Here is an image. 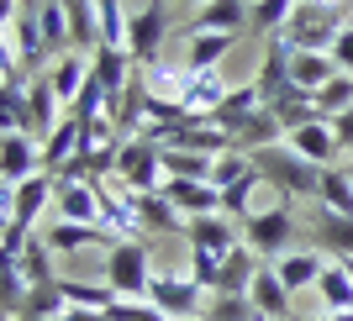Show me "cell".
<instances>
[{
  "instance_id": "42",
  "label": "cell",
  "mask_w": 353,
  "mask_h": 321,
  "mask_svg": "<svg viewBox=\"0 0 353 321\" xmlns=\"http://www.w3.org/2000/svg\"><path fill=\"white\" fill-rule=\"evenodd\" d=\"M201 316H206V321H264L248 295H211Z\"/></svg>"
},
{
  "instance_id": "46",
  "label": "cell",
  "mask_w": 353,
  "mask_h": 321,
  "mask_svg": "<svg viewBox=\"0 0 353 321\" xmlns=\"http://www.w3.org/2000/svg\"><path fill=\"white\" fill-rule=\"evenodd\" d=\"M332 59H338V69H343V74H353V27H343V32H338V43H332Z\"/></svg>"
},
{
  "instance_id": "8",
  "label": "cell",
  "mask_w": 353,
  "mask_h": 321,
  "mask_svg": "<svg viewBox=\"0 0 353 321\" xmlns=\"http://www.w3.org/2000/svg\"><path fill=\"white\" fill-rule=\"evenodd\" d=\"M32 174H43V137L6 132V137H0V185L16 190V185H27Z\"/></svg>"
},
{
  "instance_id": "47",
  "label": "cell",
  "mask_w": 353,
  "mask_h": 321,
  "mask_svg": "<svg viewBox=\"0 0 353 321\" xmlns=\"http://www.w3.org/2000/svg\"><path fill=\"white\" fill-rule=\"evenodd\" d=\"M306 6H322V11H343L348 0H306Z\"/></svg>"
},
{
  "instance_id": "52",
  "label": "cell",
  "mask_w": 353,
  "mask_h": 321,
  "mask_svg": "<svg viewBox=\"0 0 353 321\" xmlns=\"http://www.w3.org/2000/svg\"><path fill=\"white\" fill-rule=\"evenodd\" d=\"M348 6H353V0H348Z\"/></svg>"
},
{
  "instance_id": "39",
  "label": "cell",
  "mask_w": 353,
  "mask_h": 321,
  "mask_svg": "<svg viewBox=\"0 0 353 321\" xmlns=\"http://www.w3.org/2000/svg\"><path fill=\"white\" fill-rule=\"evenodd\" d=\"M63 300H69V306H90V311H111L121 295L111 290V284H90V279L63 274Z\"/></svg>"
},
{
  "instance_id": "3",
  "label": "cell",
  "mask_w": 353,
  "mask_h": 321,
  "mask_svg": "<svg viewBox=\"0 0 353 321\" xmlns=\"http://www.w3.org/2000/svg\"><path fill=\"white\" fill-rule=\"evenodd\" d=\"M243 242L264 263H280L285 253H295V200H274L264 211H253L243 221Z\"/></svg>"
},
{
  "instance_id": "6",
  "label": "cell",
  "mask_w": 353,
  "mask_h": 321,
  "mask_svg": "<svg viewBox=\"0 0 353 321\" xmlns=\"http://www.w3.org/2000/svg\"><path fill=\"white\" fill-rule=\"evenodd\" d=\"M163 37H169V11H163V0H148L127 16V53H132L137 69L163 59Z\"/></svg>"
},
{
  "instance_id": "48",
  "label": "cell",
  "mask_w": 353,
  "mask_h": 321,
  "mask_svg": "<svg viewBox=\"0 0 353 321\" xmlns=\"http://www.w3.org/2000/svg\"><path fill=\"white\" fill-rule=\"evenodd\" d=\"M179 6H195V11H201V6H211V0H179Z\"/></svg>"
},
{
  "instance_id": "5",
  "label": "cell",
  "mask_w": 353,
  "mask_h": 321,
  "mask_svg": "<svg viewBox=\"0 0 353 321\" xmlns=\"http://www.w3.org/2000/svg\"><path fill=\"white\" fill-rule=\"evenodd\" d=\"M117 179L137 195H159L163 190V147L148 137H121V158H117Z\"/></svg>"
},
{
  "instance_id": "50",
  "label": "cell",
  "mask_w": 353,
  "mask_h": 321,
  "mask_svg": "<svg viewBox=\"0 0 353 321\" xmlns=\"http://www.w3.org/2000/svg\"><path fill=\"white\" fill-rule=\"evenodd\" d=\"M280 321H295V316H280Z\"/></svg>"
},
{
  "instance_id": "4",
  "label": "cell",
  "mask_w": 353,
  "mask_h": 321,
  "mask_svg": "<svg viewBox=\"0 0 353 321\" xmlns=\"http://www.w3.org/2000/svg\"><path fill=\"white\" fill-rule=\"evenodd\" d=\"M53 200H59V174H32L27 185H16V190H6L0 185V205H6V221L11 227H21V232H37L43 227V216L53 211Z\"/></svg>"
},
{
  "instance_id": "30",
  "label": "cell",
  "mask_w": 353,
  "mask_h": 321,
  "mask_svg": "<svg viewBox=\"0 0 353 321\" xmlns=\"http://www.w3.org/2000/svg\"><path fill=\"white\" fill-rule=\"evenodd\" d=\"M232 137H237V153H248V158H253L259 147H274V143H285V127L274 121V111L264 105V111H259V116H248L243 127L232 132Z\"/></svg>"
},
{
  "instance_id": "41",
  "label": "cell",
  "mask_w": 353,
  "mask_h": 321,
  "mask_svg": "<svg viewBox=\"0 0 353 321\" xmlns=\"http://www.w3.org/2000/svg\"><path fill=\"white\" fill-rule=\"evenodd\" d=\"M311 101H316V116H327V121L343 116V111L353 105V74H338V79H327V85L316 90Z\"/></svg>"
},
{
  "instance_id": "18",
  "label": "cell",
  "mask_w": 353,
  "mask_h": 321,
  "mask_svg": "<svg viewBox=\"0 0 353 321\" xmlns=\"http://www.w3.org/2000/svg\"><path fill=\"white\" fill-rule=\"evenodd\" d=\"M311 221H316V248L332 253V258H353V216L311 200Z\"/></svg>"
},
{
  "instance_id": "31",
  "label": "cell",
  "mask_w": 353,
  "mask_h": 321,
  "mask_svg": "<svg viewBox=\"0 0 353 321\" xmlns=\"http://www.w3.org/2000/svg\"><path fill=\"white\" fill-rule=\"evenodd\" d=\"M338 59H332V53H295L290 59V85H301V90H311V95H316V90L327 85V79H338Z\"/></svg>"
},
{
  "instance_id": "23",
  "label": "cell",
  "mask_w": 353,
  "mask_h": 321,
  "mask_svg": "<svg viewBox=\"0 0 353 321\" xmlns=\"http://www.w3.org/2000/svg\"><path fill=\"white\" fill-rule=\"evenodd\" d=\"M137 227L143 232H159V237H185V216L169 195H137Z\"/></svg>"
},
{
  "instance_id": "33",
  "label": "cell",
  "mask_w": 353,
  "mask_h": 321,
  "mask_svg": "<svg viewBox=\"0 0 353 321\" xmlns=\"http://www.w3.org/2000/svg\"><path fill=\"white\" fill-rule=\"evenodd\" d=\"M316 300H322V311H332V316H343V311H353V279L343 263H327L322 279H316Z\"/></svg>"
},
{
  "instance_id": "45",
  "label": "cell",
  "mask_w": 353,
  "mask_h": 321,
  "mask_svg": "<svg viewBox=\"0 0 353 321\" xmlns=\"http://www.w3.org/2000/svg\"><path fill=\"white\" fill-rule=\"evenodd\" d=\"M332 137H338V147L353 158V105L343 111V116H332Z\"/></svg>"
},
{
  "instance_id": "9",
  "label": "cell",
  "mask_w": 353,
  "mask_h": 321,
  "mask_svg": "<svg viewBox=\"0 0 353 321\" xmlns=\"http://www.w3.org/2000/svg\"><path fill=\"white\" fill-rule=\"evenodd\" d=\"M185 242H190V248H211V253H232L237 242H243V221H232L227 211L190 216L185 221Z\"/></svg>"
},
{
  "instance_id": "36",
  "label": "cell",
  "mask_w": 353,
  "mask_h": 321,
  "mask_svg": "<svg viewBox=\"0 0 353 321\" xmlns=\"http://www.w3.org/2000/svg\"><path fill=\"white\" fill-rule=\"evenodd\" d=\"M264 185V174H259V163H253L243 179H232V185H221V211L232 221H248L253 216V190Z\"/></svg>"
},
{
  "instance_id": "2",
  "label": "cell",
  "mask_w": 353,
  "mask_h": 321,
  "mask_svg": "<svg viewBox=\"0 0 353 321\" xmlns=\"http://www.w3.org/2000/svg\"><path fill=\"white\" fill-rule=\"evenodd\" d=\"M101 284L121 295V300H148V284H153V248L143 237H121L105 248L101 263Z\"/></svg>"
},
{
  "instance_id": "25",
  "label": "cell",
  "mask_w": 353,
  "mask_h": 321,
  "mask_svg": "<svg viewBox=\"0 0 353 321\" xmlns=\"http://www.w3.org/2000/svg\"><path fill=\"white\" fill-rule=\"evenodd\" d=\"M53 211H59V221H85V227H101V195H95V179H85V185H59Z\"/></svg>"
},
{
  "instance_id": "11",
  "label": "cell",
  "mask_w": 353,
  "mask_h": 321,
  "mask_svg": "<svg viewBox=\"0 0 353 321\" xmlns=\"http://www.w3.org/2000/svg\"><path fill=\"white\" fill-rule=\"evenodd\" d=\"M237 48V37L232 32H185V69L190 74H216L221 69V59Z\"/></svg>"
},
{
  "instance_id": "16",
  "label": "cell",
  "mask_w": 353,
  "mask_h": 321,
  "mask_svg": "<svg viewBox=\"0 0 353 321\" xmlns=\"http://www.w3.org/2000/svg\"><path fill=\"white\" fill-rule=\"evenodd\" d=\"M163 195L179 205V216H211V211H221V190L211 185V179H163Z\"/></svg>"
},
{
  "instance_id": "35",
  "label": "cell",
  "mask_w": 353,
  "mask_h": 321,
  "mask_svg": "<svg viewBox=\"0 0 353 321\" xmlns=\"http://www.w3.org/2000/svg\"><path fill=\"white\" fill-rule=\"evenodd\" d=\"M163 174L169 179H211L216 174V158L195 153V147H163Z\"/></svg>"
},
{
  "instance_id": "12",
  "label": "cell",
  "mask_w": 353,
  "mask_h": 321,
  "mask_svg": "<svg viewBox=\"0 0 353 321\" xmlns=\"http://www.w3.org/2000/svg\"><path fill=\"white\" fill-rule=\"evenodd\" d=\"M85 143H90L85 121H79V116L69 111V116H63L59 127H53V132L43 137V169H48V174H59V169H63L69 158H79V153H85Z\"/></svg>"
},
{
  "instance_id": "27",
  "label": "cell",
  "mask_w": 353,
  "mask_h": 321,
  "mask_svg": "<svg viewBox=\"0 0 353 321\" xmlns=\"http://www.w3.org/2000/svg\"><path fill=\"white\" fill-rule=\"evenodd\" d=\"M48 79H53V90H59V101L74 105L79 90L90 85V53H63V59H53L48 63Z\"/></svg>"
},
{
  "instance_id": "34",
  "label": "cell",
  "mask_w": 353,
  "mask_h": 321,
  "mask_svg": "<svg viewBox=\"0 0 353 321\" xmlns=\"http://www.w3.org/2000/svg\"><path fill=\"white\" fill-rule=\"evenodd\" d=\"M316 205L353 216V169H348V163H332V169H322V190H316Z\"/></svg>"
},
{
  "instance_id": "32",
  "label": "cell",
  "mask_w": 353,
  "mask_h": 321,
  "mask_svg": "<svg viewBox=\"0 0 353 321\" xmlns=\"http://www.w3.org/2000/svg\"><path fill=\"white\" fill-rule=\"evenodd\" d=\"M221 101H227V79H221V69H216V74H190V90H185L190 121H206Z\"/></svg>"
},
{
  "instance_id": "38",
  "label": "cell",
  "mask_w": 353,
  "mask_h": 321,
  "mask_svg": "<svg viewBox=\"0 0 353 321\" xmlns=\"http://www.w3.org/2000/svg\"><path fill=\"white\" fill-rule=\"evenodd\" d=\"M295 6H301V0H253L248 32H253V37H274V32H285V27H290V16H295Z\"/></svg>"
},
{
  "instance_id": "26",
  "label": "cell",
  "mask_w": 353,
  "mask_h": 321,
  "mask_svg": "<svg viewBox=\"0 0 353 321\" xmlns=\"http://www.w3.org/2000/svg\"><path fill=\"white\" fill-rule=\"evenodd\" d=\"M69 6V37H74V53H95L105 43L101 32V6L95 0H63Z\"/></svg>"
},
{
  "instance_id": "20",
  "label": "cell",
  "mask_w": 353,
  "mask_h": 321,
  "mask_svg": "<svg viewBox=\"0 0 353 321\" xmlns=\"http://www.w3.org/2000/svg\"><path fill=\"white\" fill-rule=\"evenodd\" d=\"M290 59H295V48L285 43L280 32L274 37H264V53H259V74H253V85L264 90V101L274 95L280 85H290Z\"/></svg>"
},
{
  "instance_id": "7",
  "label": "cell",
  "mask_w": 353,
  "mask_h": 321,
  "mask_svg": "<svg viewBox=\"0 0 353 321\" xmlns=\"http://www.w3.org/2000/svg\"><path fill=\"white\" fill-rule=\"evenodd\" d=\"M148 300H153L169 321H185V316H201V311H206V290H201L190 274H163V269H153Z\"/></svg>"
},
{
  "instance_id": "37",
  "label": "cell",
  "mask_w": 353,
  "mask_h": 321,
  "mask_svg": "<svg viewBox=\"0 0 353 321\" xmlns=\"http://www.w3.org/2000/svg\"><path fill=\"white\" fill-rule=\"evenodd\" d=\"M16 269H21V279H27V284H48V279H59L53 274V248H48V237L37 232L27 242V248H21V258H11Z\"/></svg>"
},
{
  "instance_id": "10",
  "label": "cell",
  "mask_w": 353,
  "mask_h": 321,
  "mask_svg": "<svg viewBox=\"0 0 353 321\" xmlns=\"http://www.w3.org/2000/svg\"><path fill=\"white\" fill-rule=\"evenodd\" d=\"M285 143H290L306 163H316V169H332V163L343 158V147H338V137H332V121H327V116L306 121V127H295Z\"/></svg>"
},
{
  "instance_id": "1",
  "label": "cell",
  "mask_w": 353,
  "mask_h": 321,
  "mask_svg": "<svg viewBox=\"0 0 353 321\" xmlns=\"http://www.w3.org/2000/svg\"><path fill=\"white\" fill-rule=\"evenodd\" d=\"M253 163H259L264 185H274V190H280V200H316V190H322V169H316V163H306L290 143L259 147V153H253Z\"/></svg>"
},
{
  "instance_id": "49",
  "label": "cell",
  "mask_w": 353,
  "mask_h": 321,
  "mask_svg": "<svg viewBox=\"0 0 353 321\" xmlns=\"http://www.w3.org/2000/svg\"><path fill=\"white\" fill-rule=\"evenodd\" d=\"M185 321H206V316H185Z\"/></svg>"
},
{
  "instance_id": "19",
  "label": "cell",
  "mask_w": 353,
  "mask_h": 321,
  "mask_svg": "<svg viewBox=\"0 0 353 321\" xmlns=\"http://www.w3.org/2000/svg\"><path fill=\"white\" fill-rule=\"evenodd\" d=\"M27 101H32V137H48V132L69 116V105L59 101V90H53V79H48V74H32Z\"/></svg>"
},
{
  "instance_id": "40",
  "label": "cell",
  "mask_w": 353,
  "mask_h": 321,
  "mask_svg": "<svg viewBox=\"0 0 353 321\" xmlns=\"http://www.w3.org/2000/svg\"><path fill=\"white\" fill-rule=\"evenodd\" d=\"M27 85H32V79H27ZM27 85H0V116H6V132H32Z\"/></svg>"
},
{
  "instance_id": "28",
  "label": "cell",
  "mask_w": 353,
  "mask_h": 321,
  "mask_svg": "<svg viewBox=\"0 0 353 321\" xmlns=\"http://www.w3.org/2000/svg\"><path fill=\"white\" fill-rule=\"evenodd\" d=\"M37 27H43L48 59H63V53H74V37H69V6H63V0H43Z\"/></svg>"
},
{
  "instance_id": "15",
  "label": "cell",
  "mask_w": 353,
  "mask_h": 321,
  "mask_svg": "<svg viewBox=\"0 0 353 321\" xmlns=\"http://www.w3.org/2000/svg\"><path fill=\"white\" fill-rule=\"evenodd\" d=\"M248 300L259 306V316H264V321L301 316V311H295V295L285 290V279H280V269H274V263H264V269H259V279H253V290H248Z\"/></svg>"
},
{
  "instance_id": "13",
  "label": "cell",
  "mask_w": 353,
  "mask_h": 321,
  "mask_svg": "<svg viewBox=\"0 0 353 321\" xmlns=\"http://www.w3.org/2000/svg\"><path fill=\"white\" fill-rule=\"evenodd\" d=\"M248 21H253V0H211L190 16L185 32H232V37H243Z\"/></svg>"
},
{
  "instance_id": "17",
  "label": "cell",
  "mask_w": 353,
  "mask_h": 321,
  "mask_svg": "<svg viewBox=\"0 0 353 321\" xmlns=\"http://www.w3.org/2000/svg\"><path fill=\"white\" fill-rule=\"evenodd\" d=\"M259 111H264V90L248 79V85H232V90H227V101H221L206 121H211V127H221V132H237L248 116H259Z\"/></svg>"
},
{
  "instance_id": "14",
  "label": "cell",
  "mask_w": 353,
  "mask_h": 321,
  "mask_svg": "<svg viewBox=\"0 0 353 321\" xmlns=\"http://www.w3.org/2000/svg\"><path fill=\"white\" fill-rule=\"evenodd\" d=\"M48 237V248L53 253H79V248H111V242H121L111 227H85V221H53V227H43Z\"/></svg>"
},
{
  "instance_id": "44",
  "label": "cell",
  "mask_w": 353,
  "mask_h": 321,
  "mask_svg": "<svg viewBox=\"0 0 353 321\" xmlns=\"http://www.w3.org/2000/svg\"><path fill=\"white\" fill-rule=\"evenodd\" d=\"M105 316H111V321H169L159 306H153V300H117Z\"/></svg>"
},
{
  "instance_id": "29",
  "label": "cell",
  "mask_w": 353,
  "mask_h": 321,
  "mask_svg": "<svg viewBox=\"0 0 353 321\" xmlns=\"http://www.w3.org/2000/svg\"><path fill=\"white\" fill-rule=\"evenodd\" d=\"M143 79H148V95H159V101H185V90H190V69H185V63H169V59L148 63ZM185 111H190V105H185Z\"/></svg>"
},
{
  "instance_id": "21",
  "label": "cell",
  "mask_w": 353,
  "mask_h": 321,
  "mask_svg": "<svg viewBox=\"0 0 353 321\" xmlns=\"http://www.w3.org/2000/svg\"><path fill=\"white\" fill-rule=\"evenodd\" d=\"M259 269H264V258L248 248V242H237L227 258H221V279H216V295H248L253 279H259Z\"/></svg>"
},
{
  "instance_id": "43",
  "label": "cell",
  "mask_w": 353,
  "mask_h": 321,
  "mask_svg": "<svg viewBox=\"0 0 353 321\" xmlns=\"http://www.w3.org/2000/svg\"><path fill=\"white\" fill-rule=\"evenodd\" d=\"M221 258H227V253H211V248H190V253H185V269H190V279H195V284H201L206 295H216Z\"/></svg>"
},
{
  "instance_id": "22",
  "label": "cell",
  "mask_w": 353,
  "mask_h": 321,
  "mask_svg": "<svg viewBox=\"0 0 353 321\" xmlns=\"http://www.w3.org/2000/svg\"><path fill=\"white\" fill-rule=\"evenodd\" d=\"M269 111H274V121L285 127V137H290L295 127H306V121H316V101H311V90L301 85H280L274 95H269Z\"/></svg>"
},
{
  "instance_id": "24",
  "label": "cell",
  "mask_w": 353,
  "mask_h": 321,
  "mask_svg": "<svg viewBox=\"0 0 353 321\" xmlns=\"http://www.w3.org/2000/svg\"><path fill=\"white\" fill-rule=\"evenodd\" d=\"M280 279H285V290L290 295H301V290H316V279H322V269H327V258H322V248H295V253H285L280 263Z\"/></svg>"
},
{
  "instance_id": "51",
  "label": "cell",
  "mask_w": 353,
  "mask_h": 321,
  "mask_svg": "<svg viewBox=\"0 0 353 321\" xmlns=\"http://www.w3.org/2000/svg\"><path fill=\"white\" fill-rule=\"evenodd\" d=\"M348 169H353V158H348Z\"/></svg>"
}]
</instances>
